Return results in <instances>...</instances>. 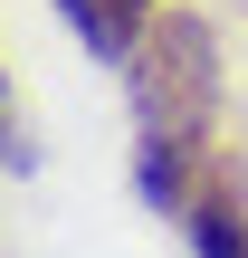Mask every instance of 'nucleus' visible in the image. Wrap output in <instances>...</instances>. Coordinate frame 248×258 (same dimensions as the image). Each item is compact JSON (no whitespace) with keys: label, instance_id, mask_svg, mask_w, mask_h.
<instances>
[{"label":"nucleus","instance_id":"f257e3e1","mask_svg":"<svg viewBox=\"0 0 248 258\" xmlns=\"http://www.w3.org/2000/svg\"><path fill=\"white\" fill-rule=\"evenodd\" d=\"M124 96H134L143 153L210 163V134H220V38H210V19L201 10H162L143 29V48L124 57Z\"/></svg>","mask_w":248,"mask_h":258},{"label":"nucleus","instance_id":"7ed1b4c3","mask_svg":"<svg viewBox=\"0 0 248 258\" xmlns=\"http://www.w3.org/2000/svg\"><path fill=\"white\" fill-rule=\"evenodd\" d=\"M182 230H191V249H201V258H248V201H239V182L210 172V182L191 191Z\"/></svg>","mask_w":248,"mask_h":258},{"label":"nucleus","instance_id":"f03ea898","mask_svg":"<svg viewBox=\"0 0 248 258\" xmlns=\"http://www.w3.org/2000/svg\"><path fill=\"white\" fill-rule=\"evenodd\" d=\"M162 10H172V0H57V19H67L96 57H115V67L143 48V29H153Z\"/></svg>","mask_w":248,"mask_h":258},{"label":"nucleus","instance_id":"20e7f679","mask_svg":"<svg viewBox=\"0 0 248 258\" xmlns=\"http://www.w3.org/2000/svg\"><path fill=\"white\" fill-rule=\"evenodd\" d=\"M0 153H10V115H0Z\"/></svg>","mask_w":248,"mask_h":258}]
</instances>
